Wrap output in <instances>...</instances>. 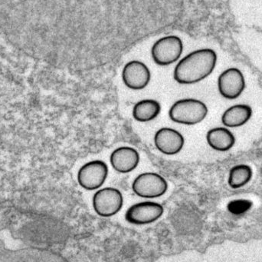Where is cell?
<instances>
[{
	"mask_svg": "<svg viewBox=\"0 0 262 262\" xmlns=\"http://www.w3.org/2000/svg\"><path fill=\"white\" fill-rule=\"evenodd\" d=\"M94 210L99 216L110 218L118 214L124 205V197L118 189L103 188L95 192L92 199Z\"/></svg>",
	"mask_w": 262,
	"mask_h": 262,
	"instance_id": "4",
	"label": "cell"
},
{
	"mask_svg": "<svg viewBox=\"0 0 262 262\" xmlns=\"http://www.w3.org/2000/svg\"><path fill=\"white\" fill-rule=\"evenodd\" d=\"M184 144L183 135L172 128H161L154 135L156 148L164 155H174L180 153Z\"/></svg>",
	"mask_w": 262,
	"mask_h": 262,
	"instance_id": "10",
	"label": "cell"
},
{
	"mask_svg": "<svg viewBox=\"0 0 262 262\" xmlns=\"http://www.w3.org/2000/svg\"><path fill=\"white\" fill-rule=\"evenodd\" d=\"M183 44L177 35H168L157 40L152 49L151 55L156 64L165 66L177 62L183 53Z\"/></svg>",
	"mask_w": 262,
	"mask_h": 262,
	"instance_id": "3",
	"label": "cell"
},
{
	"mask_svg": "<svg viewBox=\"0 0 262 262\" xmlns=\"http://www.w3.org/2000/svg\"><path fill=\"white\" fill-rule=\"evenodd\" d=\"M161 112V106L154 99H143L136 103L132 115L136 121L148 123L155 119Z\"/></svg>",
	"mask_w": 262,
	"mask_h": 262,
	"instance_id": "14",
	"label": "cell"
},
{
	"mask_svg": "<svg viewBox=\"0 0 262 262\" xmlns=\"http://www.w3.org/2000/svg\"><path fill=\"white\" fill-rule=\"evenodd\" d=\"M132 190L140 198H159L167 192L168 183L156 172H144L136 177L132 183Z\"/></svg>",
	"mask_w": 262,
	"mask_h": 262,
	"instance_id": "5",
	"label": "cell"
},
{
	"mask_svg": "<svg viewBox=\"0 0 262 262\" xmlns=\"http://www.w3.org/2000/svg\"><path fill=\"white\" fill-rule=\"evenodd\" d=\"M164 209L155 201H142L131 206L125 213V220L135 226H145L155 223L163 215Z\"/></svg>",
	"mask_w": 262,
	"mask_h": 262,
	"instance_id": "7",
	"label": "cell"
},
{
	"mask_svg": "<svg viewBox=\"0 0 262 262\" xmlns=\"http://www.w3.org/2000/svg\"><path fill=\"white\" fill-rule=\"evenodd\" d=\"M151 78L149 68L140 61L133 60L124 66L122 79L124 85L132 90H141L149 83Z\"/></svg>",
	"mask_w": 262,
	"mask_h": 262,
	"instance_id": "9",
	"label": "cell"
},
{
	"mask_svg": "<svg viewBox=\"0 0 262 262\" xmlns=\"http://www.w3.org/2000/svg\"><path fill=\"white\" fill-rule=\"evenodd\" d=\"M110 163L113 169L120 173L134 171L140 163L139 152L130 146H121L111 154Z\"/></svg>",
	"mask_w": 262,
	"mask_h": 262,
	"instance_id": "11",
	"label": "cell"
},
{
	"mask_svg": "<svg viewBox=\"0 0 262 262\" xmlns=\"http://www.w3.org/2000/svg\"><path fill=\"white\" fill-rule=\"evenodd\" d=\"M246 87L244 75L237 68H229L219 76V92L226 99H236L243 93Z\"/></svg>",
	"mask_w": 262,
	"mask_h": 262,
	"instance_id": "8",
	"label": "cell"
},
{
	"mask_svg": "<svg viewBox=\"0 0 262 262\" xmlns=\"http://www.w3.org/2000/svg\"><path fill=\"white\" fill-rule=\"evenodd\" d=\"M208 145L217 152H228L235 146L236 138L227 127H215L206 134Z\"/></svg>",
	"mask_w": 262,
	"mask_h": 262,
	"instance_id": "13",
	"label": "cell"
},
{
	"mask_svg": "<svg viewBox=\"0 0 262 262\" xmlns=\"http://www.w3.org/2000/svg\"><path fill=\"white\" fill-rule=\"evenodd\" d=\"M216 52L212 49L193 51L182 58L174 69L173 78L182 85L200 83L211 75L216 66Z\"/></svg>",
	"mask_w": 262,
	"mask_h": 262,
	"instance_id": "1",
	"label": "cell"
},
{
	"mask_svg": "<svg viewBox=\"0 0 262 262\" xmlns=\"http://www.w3.org/2000/svg\"><path fill=\"white\" fill-rule=\"evenodd\" d=\"M107 175V165L101 160H94L80 168L77 178L81 188L93 191L100 189L104 184Z\"/></svg>",
	"mask_w": 262,
	"mask_h": 262,
	"instance_id": "6",
	"label": "cell"
},
{
	"mask_svg": "<svg viewBox=\"0 0 262 262\" xmlns=\"http://www.w3.org/2000/svg\"><path fill=\"white\" fill-rule=\"evenodd\" d=\"M253 172L250 166L246 164L237 165L230 169L228 184L232 189L244 187L252 180Z\"/></svg>",
	"mask_w": 262,
	"mask_h": 262,
	"instance_id": "15",
	"label": "cell"
},
{
	"mask_svg": "<svg viewBox=\"0 0 262 262\" xmlns=\"http://www.w3.org/2000/svg\"><path fill=\"white\" fill-rule=\"evenodd\" d=\"M250 208L251 203L247 200H234L228 205V210L234 215L245 213Z\"/></svg>",
	"mask_w": 262,
	"mask_h": 262,
	"instance_id": "16",
	"label": "cell"
},
{
	"mask_svg": "<svg viewBox=\"0 0 262 262\" xmlns=\"http://www.w3.org/2000/svg\"><path fill=\"white\" fill-rule=\"evenodd\" d=\"M209 109L203 102L195 98H183L176 102L169 111V117L174 123L194 126L207 116Z\"/></svg>",
	"mask_w": 262,
	"mask_h": 262,
	"instance_id": "2",
	"label": "cell"
},
{
	"mask_svg": "<svg viewBox=\"0 0 262 262\" xmlns=\"http://www.w3.org/2000/svg\"><path fill=\"white\" fill-rule=\"evenodd\" d=\"M252 114L253 111L249 105H234L225 111L222 115V123L225 127H242L251 119Z\"/></svg>",
	"mask_w": 262,
	"mask_h": 262,
	"instance_id": "12",
	"label": "cell"
}]
</instances>
